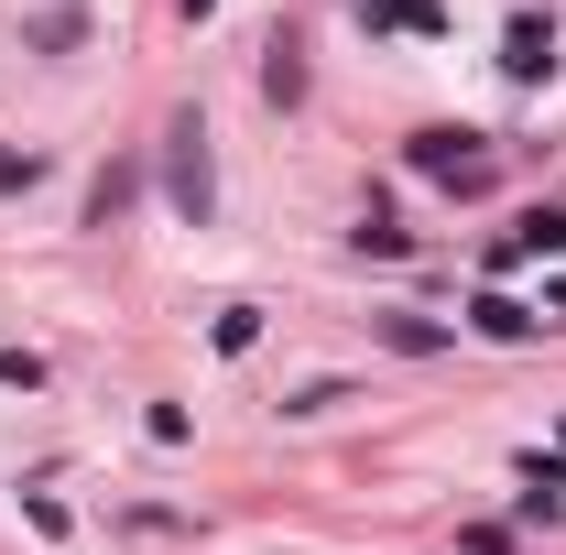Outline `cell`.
Listing matches in <instances>:
<instances>
[{
    "label": "cell",
    "instance_id": "3",
    "mask_svg": "<svg viewBox=\"0 0 566 555\" xmlns=\"http://www.w3.org/2000/svg\"><path fill=\"white\" fill-rule=\"evenodd\" d=\"M501 76H523V87H545V76H556V22H534V11H523V22L501 33Z\"/></svg>",
    "mask_w": 566,
    "mask_h": 555
},
{
    "label": "cell",
    "instance_id": "4",
    "mask_svg": "<svg viewBox=\"0 0 566 555\" xmlns=\"http://www.w3.org/2000/svg\"><path fill=\"white\" fill-rule=\"evenodd\" d=\"M469 327H480V338H501V348H523L545 316H534V305H512V294H480V305H469Z\"/></svg>",
    "mask_w": 566,
    "mask_h": 555
},
{
    "label": "cell",
    "instance_id": "1",
    "mask_svg": "<svg viewBox=\"0 0 566 555\" xmlns=\"http://www.w3.org/2000/svg\"><path fill=\"white\" fill-rule=\"evenodd\" d=\"M164 197H175V218H186V229H208L218 164H208V121H197V109H175V132H164Z\"/></svg>",
    "mask_w": 566,
    "mask_h": 555
},
{
    "label": "cell",
    "instance_id": "5",
    "mask_svg": "<svg viewBox=\"0 0 566 555\" xmlns=\"http://www.w3.org/2000/svg\"><path fill=\"white\" fill-rule=\"evenodd\" d=\"M534 251H566V208H534L512 240H501V262H534Z\"/></svg>",
    "mask_w": 566,
    "mask_h": 555
},
{
    "label": "cell",
    "instance_id": "7",
    "mask_svg": "<svg viewBox=\"0 0 566 555\" xmlns=\"http://www.w3.org/2000/svg\"><path fill=\"white\" fill-rule=\"evenodd\" d=\"M381 348H415L424 359V348H447V327H436V316H381Z\"/></svg>",
    "mask_w": 566,
    "mask_h": 555
},
{
    "label": "cell",
    "instance_id": "6",
    "mask_svg": "<svg viewBox=\"0 0 566 555\" xmlns=\"http://www.w3.org/2000/svg\"><path fill=\"white\" fill-rule=\"evenodd\" d=\"M523 501H534V512H545V501H566V447H556V458H545V447L523 458Z\"/></svg>",
    "mask_w": 566,
    "mask_h": 555
},
{
    "label": "cell",
    "instance_id": "2",
    "mask_svg": "<svg viewBox=\"0 0 566 555\" xmlns=\"http://www.w3.org/2000/svg\"><path fill=\"white\" fill-rule=\"evenodd\" d=\"M415 175L480 197V186H491V142H480V132H415Z\"/></svg>",
    "mask_w": 566,
    "mask_h": 555
},
{
    "label": "cell",
    "instance_id": "8",
    "mask_svg": "<svg viewBox=\"0 0 566 555\" xmlns=\"http://www.w3.org/2000/svg\"><path fill=\"white\" fill-rule=\"evenodd\" d=\"M33 175H44V164H33V153H0V197H22V186H33Z\"/></svg>",
    "mask_w": 566,
    "mask_h": 555
}]
</instances>
